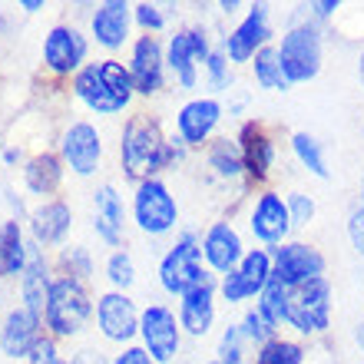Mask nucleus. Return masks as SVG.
<instances>
[{"instance_id":"nucleus-1","label":"nucleus","mask_w":364,"mask_h":364,"mask_svg":"<svg viewBox=\"0 0 364 364\" xmlns=\"http://www.w3.org/2000/svg\"><path fill=\"white\" fill-rule=\"evenodd\" d=\"M189 146L176 139H166L159 119H153L149 113H136L126 119L123 133H119V169L129 182H146L156 179V173L169 169L173 163H179Z\"/></svg>"},{"instance_id":"nucleus-2","label":"nucleus","mask_w":364,"mask_h":364,"mask_svg":"<svg viewBox=\"0 0 364 364\" xmlns=\"http://www.w3.org/2000/svg\"><path fill=\"white\" fill-rule=\"evenodd\" d=\"M73 96L87 106L90 113L116 116L133 103L136 87H133V77H129L126 63L106 57V60H96V63H87L73 77Z\"/></svg>"},{"instance_id":"nucleus-3","label":"nucleus","mask_w":364,"mask_h":364,"mask_svg":"<svg viewBox=\"0 0 364 364\" xmlns=\"http://www.w3.org/2000/svg\"><path fill=\"white\" fill-rule=\"evenodd\" d=\"M90 318H93V298H90L87 285L77 282V278L60 275L53 282V291H50L47 311H43V321H47L50 335L77 338L90 325Z\"/></svg>"},{"instance_id":"nucleus-4","label":"nucleus","mask_w":364,"mask_h":364,"mask_svg":"<svg viewBox=\"0 0 364 364\" xmlns=\"http://www.w3.org/2000/svg\"><path fill=\"white\" fill-rule=\"evenodd\" d=\"M209 278L212 275L202 269V242L196 239V232H182L176 245L159 262V285H163V291L182 298L192 288L205 285Z\"/></svg>"},{"instance_id":"nucleus-5","label":"nucleus","mask_w":364,"mask_h":364,"mask_svg":"<svg viewBox=\"0 0 364 364\" xmlns=\"http://www.w3.org/2000/svg\"><path fill=\"white\" fill-rule=\"evenodd\" d=\"M288 325L301 335H321L331 325V282L325 275L288 288Z\"/></svg>"},{"instance_id":"nucleus-6","label":"nucleus","mask_w":364,"mask_h":364,"mask_svg":"<svg viewBox=\"0 0 364 364\" xmlns=\"http://www.w3.org/2000/svg\"><path fill=\"white\" fill-rule=\"evenodd\" d=\"M278 60H282L288 87L315 80L318 70H321V33H318L315 23L288 27L282 43H278Z\"/></svg>"},{"instance_id":"nucleus-7","label":"nucleus","mask_w":364,"mask_h":364,"mask_svg":"<svg viewBox=\"0 0 364 364\" xmlns=\"http://www.w3.org/2000/svg\"><path fill=\"white\" fill-rule=\"evenodd\" d=\"M133 219L139 225V232H146V235H166V232L176 229V222H179V202H176V196L169 192V186L159 176L136 186Z\"/></svg>"},{"instance_id":"nucleus-8","label":"nucleus","mask_w":364,"mask_h":364,"mask_svg":"<svg viewBox=\"0 0 364 364\" xmlns=\"http://www.w3.org/2000/svg\"><path fill=\"white\" fill-rule=\"evenodd\" d=\"M60 159L80 179L96 176L100 166H103V136H100V129L93 123H87V119L70 123L63 129V136H60Z\"/></svg>"},{"instance_id":"nucleus-9","label":"nucleus","mask_w":364,"mask_h":364,"mask_svg":"<svg viewBox=\"0 0 364 364\" xmlns=\"http://www.w3.org/2000/svg\"><path fill=\"white\" fill-rule=\"evenodd\" d=\"M209 53H212V47H209L205 30H199V27L176 30L173 37H169V47H166V67L173 70L176 83L182 90H196V83H199V63H205Z\"/></svg>"},{"instance_id":"nucleus-10","label":"nucleus","mask_w":364,"mask_h":364,"mask_svg":"<svg viewBox=\"0 0 364 364\" xmlns=\"http://www.w3.org/2000/svg\"><path fill=\"white\" fill-rule=\"evenodd\" d=\"M90 40L83 30L70 27V23H57L50 27V33L43 37V67L53 77H77L80 70L87 67Z\"/></svg>"},{"instance_id":"nucleus-11","label":"nucleus","mask_w":364,"mask_h":364,"mask_svg":"<svg viewBox=\"0 0 364 364\" xmlns=\"http://www.w3.org/2000/svg\"><path fill=\"white\" fill-rule=\"evenodd\" d=\"M139 338H143L146 355L156 364H169L176 361L182 348V328L179 318L169 311L166 305H149L139 318Z\"/></svg>"},{"instance_id":"nucleus-12","label":"nucleus","mask_w":364,"mask_h":364,"mask_svg":"<svg viewBox=\"0 0 364 364\" xmlns=\"http://www.w3.org/2000/svg\"><path fill=\"white\" fill-rule=\"evenodd\" d=\"M139 318H143V311L136 308V301L126 291H106L96 298V328L113 345L129 348V341L139 335Z\"/></svg>"},{"instance_id":"nucleus-13","label":"nucleus","mask_w":364,"mask_h":364,"mask_svg":"<svg viewBox=\"0 0 364 364\" xmlns=\"http://www.w3.org/2000/svg\"><path fill=\"white\" fill-rule=\"evenodd\" d=\"M272 282V252L265 249H249L245 259L222 275V295L229 305H239V301H249V298L262 295Z\"/></svg>"},{"instance_id":"nucleus-14","label":"nucleus","mask_w":364,"mask_h":364,"mask_svg":"<svg viewBox=\"0 0 364 364\" xmlns=\"http://www.w3.org/2000/svg\"><path fill=\"white\" fill-rule=\"evenodd\" d=\"M325 275V255L315 245L305 242H282L272 252V278L282 282L285 288H295L301 282Z\"/></svg>"},{"instance_id":"nucleus-15","label":"nucleus","mask_w":364,"mask_h":364,"mask_svg":"<svg viewBox=\"0 0 364 364\" xmlns=\"http://www.w3.org/2000/svg\"><path fill=\"white\" fill-rule=\"evenodd\" d=\"M129 77H133V87L139 96H156L166 87V50L163 43L153 37V33H143V37L133 43V53H129Z\"/></svg>"},{"instance_id":"nucleus-16","label":"nucleus","mask_w":364,"mask_h":364,"mask_svg":"<svg viewBox=\"0 0 364 364\" xmlns=\"http://www.w3.org/2000/svg\"><path fill=\"white\" fill-rule=\"evenodd\" d=\"M269 37H272L269 4H252L245 20L225 37L222 50H225V57H229L232 63H249V60H255V53H259L262 47H269Z\"/></svg>"},{"instance_id":"nucleus-17","label":"nucleus","mask_w":364,"mask_h":364,"mask_svg":"<svg viewBox=\"0 0 364 364\" xmlns=\"http://www.w3.org/2000/svg\"><path fill=\"white\" fill-rule=\"evenodd\" d=\"M43 338L40 331V315H33L30 308L17 305L10 308L4 321H0V351L10 361H20V358H30V351L37 348V341Z\"/></svg>"},{"instance_id":"nucleus-18","label":"nucleus","mask_w":364,"mask_h":364,"mask_svg":"<svg viewBox=\"0 0 364 364\" xmlns=\"http://www.w3.org/2000/svg\"><path fill=\"white\" fill-rule=\"evenodd\" d=\"M252 235L265 245H282L291 232V215H288V202L278 192H262L255 199V209L249 215Z\"/></svg>"},{"instance_id":"nucleus-19","label":"nucleus","mask_w":364,"mask_h":364,"mask_svg":"<svg viewBox=\"0 0 364 364\" xmlns=\"http://www.w3.org/2000/svg\"><path fill=\"white\" fill-rule=\"evenodd\" d=\"M129 23H133V7L126 0H106L90 17V33L103 50L116 53L129 40Z\"/></svg>"},{"instance_id":"nucleus-20","label":"nucleus","mask_w":364,"mask_h":364,"mask_svg":"<svg viewBox=\"0 0 364 364\" xmlns=\"http://www.w3.org/2000/svg\"><path fill=\"white\" fill-rule=\"evenodd\" d=\"M202 259L212 272L219 275H229L242 259H245V245H242V235L232 222H212L205 239H202Z\"/></svg>"},{"instance_id":"nucleus-21","label":"nucleus","mask_w":364,"mask_h":364,"mask_svg":"<svg viewBox=\"0 0 364 364\" xmlns=\"http://www.w3.org/2000/svg\"><path fill=\"white\" fill-rule=\"evenodd\" d=\"M53 282L57 278H50V262L43 255L37 242L30 239L27 245V269L20 275V298H23V308H30L33 315L43 318L47 311V301H50V291H53Z\"/></svg>"},{"instance_id":"nucleus-22","label":"nucleus","mask_w":364,"mask_h":364,"mask_svg":"<svg viewBox=\"0 0 364 364\" xmlns=\"http://www.w3.org/2000/svg\"><path fill=\"white\" fill-rule=\"evenodd\" d=\"M222 119V103L212 100V96H199V100H189L176 113V129H179V139L186 146H202L215 133V126Z\"/></svg>"},{"instance_id":"nucleus-23","label":"nucleus","mask_w":364,"mask_h":364,"mask_svg":"<svg viewBox=\"0 0 364 364\" xmlns=\"http://www.w3.org/2000/svg\"><path fill=\"white\" fill-rule=\"evenodd\" d=\"M93 232L106 245H119L126 232V205L113 182H103L93 192Z\"/></svg>"},{"instance_id":"nucleus-24","label":"nucleus","mask_w":364,"mask_h":364,"mask_svg":"<svg viewBox=\"0 0 364 364\" xmlns=\"http://www.w3.org/2000/svg\"><path fill=\"white\" fill-rule=\"evenodd\" d=\"M239 149H242V163H245V176L252 182H265L275 163V143H272L269 129L262 123H245L239 133Z\"/></svg>"},{"instance_id":"nucleus-25","label":"nucleus","mask_w":364,"mask_h":364,"mask_svg":"<svg viewBox=\"0 0 364 364\" xmlns=\"http://www.w3.org/2000/svg\"><path fill=\"white\" fill-rule=\"evenodd\" d=\"M73 229V209L63 199H50L30 212V239L43 245H60Z\"/></svg>"},{"instance_id":"nucleus-26","label":"nucleus","mask_w":364,"mask_h":364,"mask_svg":"<svg viewBox=\"0 0 364 364\" xmlns=\"http://www.w3.org/2000/svg\"><path fill=\"white\" fill-rule=\"evenodd\" d=\"M212 321H215V282H205V285L192 288L179 298V328L192 338L209 335Z\"/></svg>"},{"instance_id":"nucleus-27","label":"nucleus","mask_w":364,"mask_h":364,"mask_svg":"<svg viewBox=\"0 0 364 364\" xmlns=\"http://www.w3.org/2000/svg\"><path fill=\"white\" fill-rule=\"evenodd\" d=\"M63 182V159L57 153H37L23 163V186L33 196H53Z\"/></svg>"},{"instance_id":"nucleus-28","label":"nucleus","mask_w":364,"mask_h":364,"mask_svg":"<svg viewBox=\"0 0 364 364\" xmlns=\"http://www.w3.org/2000/svg\"><path fill=\"white\" fill-rule=\"evenodd\" d=\"M27 245L20 219L0 222V278H17L27 269Z\"/></svg>"},{"instance_id":"nucleus-29","label":"nucleus","mask_w":364,"mask_h":364,"mask_svg":"<svg viewBox=\"0 0 364 364\" xmlns=\"http://www.w3.org/2000/svg\"><path fill=\"white\" fill-rule=\"evenodd\" d=\"M205 159H209V166L215 169V176H222V179H239V176L245 173L239 139H229V136L209 143V156H205Z\"/></svg>"},{"instance_id":"nucleus-30","label":"nucleus","mask_w":364,"mask_h":364,"mask_svg":"<svg viewBox=\"0 0 364 364\" xmlns=\"http://www.w3.org/2000/svg\"><path fill=\"white\" fill-rule=\"evenodd\" d=\"M252 73H255V83H259L262 90H275V93H285L288 90L285 70H282V60H278V47H272V43L255 53Z\"/></svg>"},{"instance_id":"nucleus-31","label":"nucleus","mask_w":364,"mask_h":364,"mask_svg":"<svg viewBox=\"0 0 364 364\" xmlns=\"http://www.w3.org/2000/svg\"><path fill=\"white\" fill-rule=\"evenodd\" d=\"M291 149H295L298 163L305 166L311 176H318V179H328V163H325V149H321V143H318L311 133H295L291 136Z\"/></svg>"},{"instance_id":"nucleus-32","label":"nucleus","mask_w":364,"mask_h":364,"mask_svg":"<svg viewBox=\"0 0 364 364\" xmlns=\"http://www.w3.org/2000/svg\"><path fill=\"white\" fill-rule=\"evenodd\" d=\"M255 311H259V315L278 331V325H282V321H288V288L282 285V282H275V278H272L269 288L259 295Z\"/></svg>"},{"instance_id":"nucleus-33","label":"nucleus","mask_w":364,"mask_h":364,"mask_svg":"<svg viewBox=\"0 0 364 364\" xmlns=\"http://www.w3.org/2000/svg\"><path fill=\"white\" fill-rule=\"evenodd\" d=\"M106 282L113 285V291H129L136 285V259L126 249H116L106 259Z\"/></svg>"},{"instance_id":"nucleus-34","label":"nucleus","mask_w":364,"mask_h":364,"mask_svg":"<svg viewBox=\"0 0 364 364\" xmlns=\"http://www.w3.org/2000/svg\"><path fill=\"white\" fill-rule=\"evenodd\" d=\"M255 364H305V348L288 338H272L269 345L259 348Z\"/></svg>"},{"instance_id":"nucleus-35","label":"nucleus","mask_w":364,"mask_h":364,"mask_svg":"<svg viewBox=\"0 0 364 364\" xmlns=\"http://www.w3.org/2000/svg\"><path fill=\"white\" fill-rule=\"evenodd\" d=\"M57 265L67 278H77V282H83V285L93 278V269H96L93 255H90V249H83V245H67V249L60 252Z\"/></svg>"},{"instance_id":"nucleus-36","label":"nucleus","mask_w":364,"mask_h":364,"mask_svg":"<svg viewBox=\"0 0 364 364\" xmlns=\"http://www.w3.org/2000/svg\"><path fill=\"white\" fill-rule=\"evenodd\" d=\"M245 335H242V328L239 325H229L225 331H222L219 338V351H215V361L219 364H242L245 361Z\"/></svg>"},{"instance_id":"nucleus-37","label":"nucleus","mask_w":364,"mask_h":364,"mask_svg":"<svg viewBox=\"0 0 364 364\" xmlns=\"http://www.w3.org/2000/svg\"><path fill=\"white\" fill-rule=\"evenodd\" d=\"M242 335H245V341H255V345H269L272 338H278L275 335V328L269 325V321H265V318L259 315V311H255V308H249V311H245V318H242Z\"/></svg>"},{"instance_id":"nucleus-38","label":"nucleus","mask_w":364,"mask_h":364,"mask_svg":"<svg viewBox=\"0 0 364 364\" xmlns=\"http://www.w3.org/2000/svg\"><path fill=\"white\" fill-rule=\"evenodd\" d=\"M205 73H209V87L212 90H229L232 87V70H229L225 50H212L209 60H205Z\"/></svg>"},{"instance_id":"nucleus-39","label":"nucleus","mask_w":364,"mask_h":364,"mask_svg":"<svg viewBox=\"0 0 364 364\" xmlns=\"http://www.w3.org/2000/svg\"><path fill=\"white\" fill-rule=\"evenodd\" d=\"M288 215H291V229H305L308 222L315 219V199L305 192H291L288 196Z\"/></svg>"},{"instance_id":"nucleus-40","label":"nucleus","mask_w":364,"mask_h":364,"mask_svg":"<svg viewBox=\"0 0 364 364\" xmlns=\"http://www.w3.org/2000/svg\"><path fill=\"white\" fill-rule=\"evenodd\" d=\"M133 20L146 30V33H156V30L166 27V14H163V7H156V4H136Z\"/></svg>"},{"instance_id":"nucleus-41","label":"nucleus","mask_w":364,"mask_h":364,"mask_svg":"<svg viewBox=\"0 0 364 364\" xmlns=\"http://www.w3.org/2000/svg\"><path fill=\"white\" fill-rule=\"evenodd\" d=\"M348 242L364 259V202H358L355 209L348 212Z\"/></svg>"},{"instance_id":"nucleus-42","label":"nucleus","mask_w":364,"mask_h":364,"mask_svg":"<svg viewBox=\"0 0 364 364\" xmlns=\"http://www.w3.org/2000/svg\"><path fill=\"white\" fill-rule=\"evenodd\" d=\"M30 364H70L67 358L60 355V348H57V341L53 338H40L37 341V348L30 351Z\"/></svg>"},{"instance_id":"nucleus-43","label":"nucleus","mask_w":364,"mask_h":364,"mask_svg":"<svg viewBox=\"0 0 364 364\" xmlns=\"http://www.w3.org/2000/svg\"><path fill=\"white\" fill-rule=\"evenodd\" d=\"M109 364H156V361L146 355L143 345H129V348H123V351H119V355H116Z\"/></svg>"},{"instance_id":"nucleus-44","label":"nucleus","mask_w":364,"mask_h":364,"mask_svg":"<svg viewBox=\"0 0 364 364\" xmlns=\"http://www.w3.org/2000/svg\"><path fill=\"white\" fill-rule=\"evenodd\" d=\"M70 364H109L100 351H93V348H87V351H77V355L70 358Z\"/></svg>"},{"instance_id":"nucleus-45","label":"nucleus","mask_w":364,"mask_h":364,"mask_svg":"<svg viewBox=\"0 0 364 364\" xmlns=\"http://www.w3.org/2000/svg\"><path fill=\"white\" fill-rule=\"evenodd\" d=\"M335 10H338V4H335V0H325V4H311V14H315L318 20L331 17V14H335Z\"/></svg>"},{"instance_id":"nucleus-46","label":"nucleus","mask_w":364,"mask_h":364,"mask_svg":"<svg viewBox=\"0 0 364 364\" xmlns=\"http://www.w3.org/2000/svg\"><path fill=\"white\" fill-rule=\"evenodd\" d=\"M20 10L23 14H37V10H43V0H20Z\"/></svg>"},{"instance_id":"nucleus-47","label":"nucleus","mask_w":364,"mask_h":364,"mask_svg":"<svg viewBox=\"0 0 364 364\" xmlns=\"http://www.w3.org/2000/svg\"><path fill=\"white\" fill-rule=\"evenodd\" d=\"M219 10L222 14H235V10H239V0H225V4H219Z\"/></svg>"},{"instance_id":"nucleus-48","label":"nucleus","mask_w":364,"mask_h":364,"mask_svg":"<svg viewBox=\"0 0 364 364\" xmlns=\"http://www.w3.org/2000/svg\"><path fill=\"white\" fill-rule=\"evenodd\" d=\"M358 345H361V348H364V325H361V328H358Z\"/></svg>"},{"instance_id":"nucleus-49","label":"nucleus","mask_w":364,"mask_h":364,"mask_svg":"<svg viewBox=\"0 0 364 364\" xmlns=\"http://www.w3.org/2000/svg\"><path fill=\"white\" fill-rule=\"evenodd\" d=\"M361 83H364V57H361Z\"/></svg>"},{"instance_id":"nucleus-50","label":"nucleus","mask_w":364,"mask_h":364,"mask_svg":"<svg viewBox=\"0 0 364 364\" xmlns=\"http://www.w3.org/2000/svg\"><path fill=\"white\" fill-rule=\"evenodd\" d=\"M361 202H364V179H361Z\"/></svg>"},{"instance_id":"nucleus-51","label":"nucleus","mask_w":364,"mask_h":364,"mask_svg":"<svg viewBox=\"0 0 364 364\" xmlns=\"http://www.w3.org/2000/svg\"><path fill=\"white\" fill-rule=\"evenodd\" d=\"M205 364H219V361H205Z\"/></svg>"},{"instance_id":"nucleus-52","label":"nucleus","mask_w":364,"mask_h":364,"mask_svg":"<svg viewBox=\"0 0 364 364\" xmlns=\"http://www.w3.org/2000/svg\"><path fill=\"white\" fill-rule=\"evenodd\" d=\"M0 321H4V318H0Z\"/></svg>"}]
</instances>
